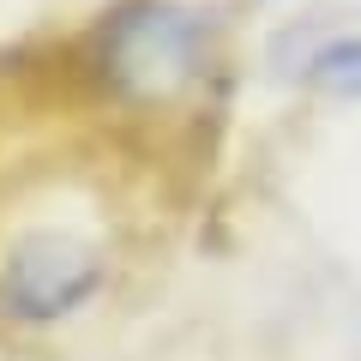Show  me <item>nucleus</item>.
<instances>
[{"instance_id": "obj_2", "label": "nucleus", "mask_w": 361, "mask_h": 361, "mask_svg": "<svg viewBox=\"0 0 361 361\" xmlns=\"http://www.w3.org/2000/svg\"><path fill=\"white\" fill-rule=\"evenodd\" d=\"M90 289H97V253L85 241H73V235H30L13 253L6 277H0L6 307L30 325L73 313Z\"/></svg>"}, {"instance_id": "obj_1", "label": "nucleus", "mask_w": 361, "mask_h": 361, "mask_svg": "<svg viewBox=\"0 0 361 361\" xmlns=\"http://www.w3.org/2000/svg\"><path fill=\"white\" fill-rule=\"evenodd\" d=\"M103 66L109 85L127 97H180L205 66V18L169 0H139L103 30Z\"/></svg>"}, {"instance_id": "obj_3", "label": "nucleus", "mask_w": 361, "mask_h": 361, "mask_svg": "<svg viewBox=\"0 0 361 361\" xmlns=\"http://www.w3.org/2000/svg\"><path fill=\"white\" fill-rule=\"evenodd\" d=\"M313 85L337 90V97H361V37H343L313 61Z\"/></svg>"}]
</instances>
